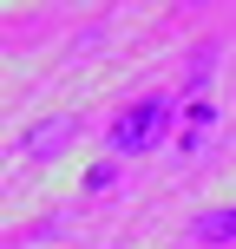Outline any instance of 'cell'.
<instances>
[{"mask_svg":"<svg viewBox=\"0 0 236 249\" xmlns=\"http://www.w3.org/2000/svg\"><path fill=\"white\" fill-rule=\"evenodd\" d=\"M73 138H79V124H73V118H39L33 131L20 138V151H26V158H39V164H53L66 144H73Z\"/></svg>","mask_w":236,"mask_h":249,"instance_id":"7a4b0ae2","label":"cell"},{"mask_svg":"<svg viewBox=\"0 0 236 249\" xmlns=\"http://www.w3.org/2000/svg\"><path fill=\"white\" fill-rule=\"evenodd\" d=\"M177 118V99H164V92H145L138 105H125L112 118V158H138V151H158L164 131H171Z\"/></svg>","mask_w":236,"mask_h":249,"instance_id":"6da1fadb","label":"cell"},{"mask_svg":"<svg viewBox=\"0 0 236 249\" xmlns=\"http://www.w3.org/2000/svg\"><path fill=\"white\" fill-rule=\"evenodd\" d=\"M197 243H236V210H203L197 216Z\"/></svg>","mask_w":236,"mask_h":249,"instance_id":"3957f363","label":"cell"}]
</instances>
